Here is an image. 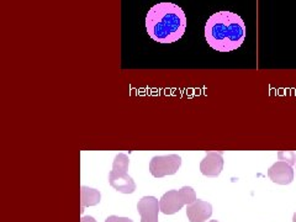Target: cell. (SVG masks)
<instances>
[{"label":"cell","instance_id":"obj_11","mask_svg":"<svg viewBox=\"0 0 296 222\" xmlns=\"http://www.w3.org/2000/svg\"><path fill=\"white\" fill-rule=\"evenodd\" d=\"M278 157L279 159L282 162H286V163H289L290 166H294L296 163V156L294 152H289V151H285V152H279L278 153Z\"/></svg>","mask_w":296,"mask_h":222},{"label":"cell","instance_id":"obj_15","mask_svg":"<svg viewBox=\"0 0 296 222\" xmlns=\"http://www.w3.org/2000/svg\"><path fill=\"white\" fill-rule=\"evenodd\" d=\"M209 222H219V221H216V220H212V221H209Z\"/></svg>","mask_w":296,"mask_h":222},{"label":"cell","instance_id":"obj_4","mask_svg":"<svg viewBox=\"0 0 296 222\" xmlns=\"http://www.w3.org/2000/svg\"><path fill=\"white\" fill-rule=\"evenodd\" d=\"M195 200L196 194L192 186H183L179 190H169L160 200L161 212L164 215H173L184 205L193 204Z\"/></svg>","mask_w":296,"mask_h":222},{"label":"cell","instance_id":"obj_9","mask_svg":"<svg viewBox=\"0 0 296 222\" xmlns=\"http://www.w3.org/2000/svg\"><path fill=\"white\" fill-rule=\"evenodd\" d=\"M187 206V216L190 222H205L212 215L211 204L204 200L196 199L193 204Z\"/></svg>","mask_w":296,"mask_h":222},{"label":"cell","instance_id":"obj_12","mask_svg":"<svg viewBox=\"0 0 296 222\" xmlns=\"http://www.w3.org/2000/svg\"><path fill=\"white\" fill-rule=\"evenodd\" d=\"M105 222H133V221L128 217H118V216L111 215L105 220Z\"/></svg>","mask_w":296,"mask_h":222},{"label":"cell","instance_id":"obj_5","mask_svg":"<svg viewBox=\"0 0 296 222\" xmlns=\"http://www.w3.org/2000/svg\"><path fill=\"white\" fill-rule=\"evenodd\" d=\"M182 166V157L178 154L168 156H156L150 162V172L153 177L163 178L167 175H173Z\"/></svg>","mask_w":296,"mask_h":222},{"label":"cell","instance_id":"obj_3","mask_svg":"<svg viewBox=\"0 0 296 222\" xmlns=\"http://www.w3.org/2000/svg\"><path fill=\"white\" fill-rule=\"evenodd\" d=\"M130 159L125 153H118L112 163V169L109 174V184L122 194H132L136 190V184L127 174Z\"/></svg>","mask_w":296,"mask_h":222},{"label":"cell","instance_id":"obj_1","mask_svg":"<svg viewBox=\"0 0 296 222\" xmlns=\"http://www.w3.org/2000/svg\"><path fill=\"white\" fill-rule=\"evenodd\" d=\"M187 24L184 10L173 3H158L148 10L146 15L148 36L160 43H173L182 39Z\"/></svg>","mask_w":296,"mask_h":222},{"label":"cell","instance_id":"obj_6","mask_svg":"<svg viewBox=\"0 0 296 222\" xmlns=\"http://www.w3.org/2000/svg\"><path fill=\"white\" fill-rule=\"evenodd\" d=\"M268 177L273 183L287 185L294 180V169L286 162L279 161L268 169Z\"/></svg>","mask_w":296,"mask_h":222},{"label":"cell","instance_id":"obj_8","mask_svg":"<svg viewBox=\"0 0 296 222\" xmlns=\"http://www.w3.org/2000/svg\"><path fill=\"white\" fill-rule=\"evenodd\" d=\"M222 152H209L200 163V172L209 178L219 177L222 172Z\"/></svg>","mask_w":296,"mask_h":222},{"label":"cell","instance_id":"obj_10","mask_svg":"<svg viewBox=\"0 0 296 222\" xmlns=\"http://www.w3.org/2000/svg\"><path fill=\"white\" fill-rule=\"evenodd\" d=\"M101 194L96 189L82 186L80 188V213H84V208L87 206H95L100 202Z\"/></svg>","mask_w":296,"mask_h":222},{"label":"cell","instance_id":"obj_13","mask_svg":"<svg viewBox=\"0 0 296 222\" xmlns=\"http://www.w3.org/2000/svg\"><path fill=\"white\" fill-rule=\"evenodd\" d=\"M80 222H96V220L94 217H91V216H83L80 218Z\"/></svg>","mask_w":296,"mask_h":222},{"label":"cell","instance_id":"obj_14","mask_svg":"<svg viewBox=\"0 0 296 222\" xmlns=\"http://www.w3.org/2000/svg\"><path fill=\"white\" fill-rule=\"evenodd\" d=\"M292 222H296V212L294 213V217H292Z\"/></svg>","mask_w":296,"mask_h":222},{"label":"cell","instance_id":"obj_2","mask_svg":"<svg viewBox=\"0 0 296 222\" xmlns=\"http://www.w3.org/2000/svg\"><path fill=\"white\" fill-rule=\"evenodd\" d=\"M207 45L217 52H232L246 39L244 21L236 13L219 12L210 16L205 25Z\"/></svg>","mask_w":296,"mask_h":222},{"label":"cell","instance_id":"obj_7","mask_svg":"<svg viewBox=\"0 0 296 222\" xmlns=\"http://www.w3.org/2000/svg\"><path fill=\"white\" fill-rule=\"evenodd\" d=\"M137 211L141 216V222H158L160 200L155 196H143L137 204Z\"/></svg>","mask_w":296,"mask_h":222}]
</instances>
